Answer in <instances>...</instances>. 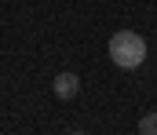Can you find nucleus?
Instances as JSON below:
<instances>
[{
  "instance_id": "nucleus-1",
  "label": "nucleus",
  "mask_w": 157,
  "mask_h": 135,
  "mask_svg": "<svg viewBox=\"0 0 157 135\" xmlns=\"http://www.w3.org/2000/svg\"><path fill=\"white\" fill-rule=\"evenodd\" d=\"M110 62L117 69H139L146 62V40L135 29H117L110 37Z\"/></svg>"
},
{
  "instance_id": "nucleus-4",
  "label": "nucleus",
  "mask_w": 157,
  "mask_h": 135,
  "mask_svg": "<svg viewBox=\"0 0 157 135\" xmlns=\"http://www.w3.org/2000/svg\"><path fill=\"white\" fill-rule=\"evenodd\" d=\"M70 135H84V132H70Z\"/></svg>"
},
{
  "instance_id": "nucleus-3",
  "label": "nucleus",
  "mask_w": 157,
  "mask_h": 135,
  "mask_svg": "<svg viewBox=\"0 0 157 135\" xmlns=\"http://www.w3.org/2000/svg\"><path fill=\"white\" fill-rule=\"evenodd\" d=\"M139 135H157V113H143V121H139Z\"/></svg>"
},
{
  "instance_id": "nucleus-2",
  "label": "nucleus",
  "mask_w": 157,
  "mask_h": 135,
  "mask_svg": "<svg viewBox=\"0 0 157 135\" xmlns=\"http://www.w3.org/2000/svg\"><path fill=\"white\" fill-rule=\"evenodd\" d=\"M55 99H62V102H70V99H77V91H80V77L77 73H70V69H62L59 77H55Z\"/></svg>"
}]
</instances>
